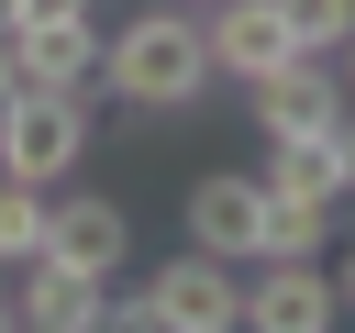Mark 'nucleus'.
I'll list each match as a JSON object with an SVG mask.
<instances>
[{
    "label": "nucleus",
    "instance_id": "obj_8",
    "mask_svg": "<svg viewBox=\"0 0 355 333\" xmlns=\"http://www.w3.org/2000/svg\"><path fill=\"white\" fill-rule=\"evenodd\" d=\"M244 100H255V133H322V122L344 111V67H333V56H288V67H266Z\"/></svg>",
    "mask_w": 355,
    "mask_h": 333
},
{
    "label": "nucleus",
    "instance_id": "obj_7",
    "mask_svg": "<svg viewBox=\"0 0 355 333\" xmlns=\"http://www.w3.org/2000/svg\"><path fill=\"white\" fill-rule=\"evenodd\" d=\"M333 311H344V289L311 255H255V289H244V322L255 333H322Z\"/></svg>",
    "mask_w": 355,
    "mask_h": 333
},
{
    "label": "nucleus",
    "instance_id": "obj_5",
    "mask_svg": "<svg viewBox=\"0 0 355 333\" xmlns=\"http://www.w3.org/2000/svg\"><path fill=\"white\" fill-rule=\"evenodd\" d=\"M44 255H55V266H78V278H122V255H133V211H122V200H100V189L44 200Z\"/></svg>",
    "mask_w": 355,
    "mask_h": 333
},
{
    "label": "nucleus",
    "instance_id": "obj_12",
    "mask_svg": "<svg viewBox=\"0 0 355 333\" xmlns=\"http://www.w3.org/2000/svg\"><path fill=\"white\" fill-rule=\"evenodd\" d=\"M44 200H55V189L0 178V266H33V255H44Z\"/></svg>",
    "mask_w": 355,
    "mask_h": 333
},
{
    "label": "nucleus",
    "instance_id": "obj_15",
    "mask_svg": "<svg viewBox=\"0 0 355 333\" xmlns=\"http://www.w3.org/2000/svg\"><path fill=\"white\" fill-rule=\"evenodd\" d=\"M11 89H22V56H11V33H0V100H11Z\"/></svg>",
    "mask_w": 355,
    "mask_h": 333
},
{
    "label": "nucleus",
    "instance_id": "obj_11",
    "mask_svg": "<svg viewBox=\"0 0 355 333\" xmlns=\"http://www.w3.org/2000/svg\"><path fill=\"white\" fill-rule=\"evenodd\" d=\"M277 200H311V211H333V155H322V133H266V166H255Z\"/></svg>",
    "mask_w": 355,
    "mask_h": 333
},
{
    "label": "nucleus",
    "instance_id": "obj_18",
    "mask_svg": "<svg viewBox=\"0 0 355 333\" xmlns=\"http://www.w3.org/2000/svg\"><path fill=\"white\" fill-rule=\"evenodd\" d=\"M333 67H344V100H355V33H344V44H333Z\"/></svg>",
    "mask_w": 355,
    "mask_h": 333
},
{
    "label": "nucleus",
    "instance_id": "obj_1",
    "mask_svg": "<svg viewBox=\"0 0 355 333\" xmlns=\"http://www.w3.org/2000/svg\"><path fill=\"white\" fill-rule=\"evenodd\" d=\"M100 89L122 111H200V89H211L200 11L189 0H144L122 33H100Z\"/></svg>",
    "mask_w": 355,
    "mask_h": 333
},
{
    "label": "nucleus",
    "instance_id": "obj_14",
    "mask_svg": "<svg viewBox=\"0 0 355 333\" xmlns=\"http://www.w3.org/2000/svg\"><path fill=\"white\" fill-rule=\"evenodd\" d=\"M322 155H333V200H355V100L322 122Z\"/></svg>",
    "mask_w": 355,
    "mask_h": 333
},
{
    "label": "nucleus",
    "instance_id": "obj_2",
    "mask_svg": "<svg viewBox=\"0 0 355 333\" xmlns=\"http://www.w3.org/2000/svg\"><path fill=\"white\" fill-rule=\"evenodd\" d=\"M78 155H89V89H11L0 100V178L67 189Z\"/></svg>",
    "mask_w": 355,
    "mask_h": 333
},
{
    "label": "nucleus",
    "instance_id": "obj_16",
    "mask_svg": "<svg viewBox=\"0 0 355 333\" xmlns=\"http://www.w3.org/2000/svg\"><path fill=\"white\" fill-rule=\"evenodd\" d=\"M44 11H89V0H22V22H44Z\"/></svg>",
    "mask_w": 355,
    "mask_h": 333
},
{
    "label": "nucleus",
    "instance_id": "obj_9",
    "mask_svg": "<svg viewBox=\"0 0 355 333\" xmlns=\"http://www.w3.org/2000/svg\"><path fill=\"white\" fill-rule=\"evenodd\" d=\"M11 56H22V89H89V78H100V22H89V11L11 22Z\"/></svg>",
    "mask_w": 355,
    "mask_h": 333
},
{
    "label": "nucleus",
    "instance_id": "obj_13",
    "mask_svg": "<svg viewBox=\"0 0 355 333\" xmlns=\"http://www.w3.org/2000/svg\"><path fill=\"white\" fill-rule=\"evenodd\" d=\"M277 22H288L300 56H333V44L355 33V0H277Z\"/></svg>",
    "mask_w": 355,
    "mask_h": 333
},
{
    "label": "nucleus",
    "instance_id": "obj_10",
    "mask_svg": "<svg viewBox=\"0 0 355 333\" xmlns=\"http://www.w3.org/2000/svg\"><path fill=\"white\" fill-rule=\"evenodd\" d=\"M100 300H111V278H78L55 255L11 266V322H33V333H100Z\"/></svg>",
    "mask_w": 355,
    "mask_h": 333
},
{
    "label": "nucleus",
    "instance_id": "obj_4",
    "mask_svg": "<svg viewBox=\"0 0 355 333\" xmlns=\"http://www.w3.org/2000/svg\"><path fill=\"white\" fill-rule=\"evenodd\" d=\"M189 244L222 255V266H255V255H266V178H255V166L200 178V189H189Z\"/></svg>",
    "mask_w": 355,
    "mask_h": 333
},
{
    "label": "nucleus",
    "instance_id": "obj_3",
    "mask_svg": "<svg viewBox=\"0 0 355 333\" xmlns=\"http://www.w3.org/2000/svg\"><path fill=\"white\" fill-rule=\"evenodd\" d=\"M144 311H155V333H233V322H244V278L189 244V255H166V266L144 278Z\"/></svg>",
    "mask_w": 355,
    "mask_h": 333
},
{
    "label": "nucleus",
    "instance_id": "obj_19",
    "mask_svg": "<svg viewBox=\"0 0 355 333\" xmlns=\"http://www.w3.org/2000/svg\"><path fill=\"white\" fill-rule=\"evenodd\" d=\"M11 22H22V0H0V33H11Z\"/></svg>",
    "mask_w": 355,
    "mask_h": 333
},
{
    "label": "nucleus",
    "instance_id": "obj_20",
    "mask_svg": "<svg viewBox=\"0 0 355 333\" xmlns=\"http://www.w3.org/2000/svg\"><path fill=\"white\" fill-rule=\"evenodd\" d=\"M0 322H11V266H0Z\"/></svg>",
    "mask_w": 355,
    "mask_h": 333
},
{
    "label": "nucleus",
    "instance_id": "obj_17",
    "mask_svg": "<svg viewBox=\"0 0 355 333\" xmlns=\"http://www.w3.org/2000/svg\"><path fill=\"white\" fill-rule=\"evenodd\" d=\"M333 289H344V311H355V244H344V266H333Z\"/></svg>",
    "mask_w": 355,
    "mask_h": 333
},
{
    "label": "nucleus",
    "instance_id": "obj_21",
    "mask_svg": "<svg viewBox=\"0 0 355 333\" xmlns=\"http://www.w3.org/2000/svg\"><path fill=\"white\" fill-rule=\"evenodd\" d=\"M189 11H211V0H189Z\"/></svg>",
    "mask_w": 355,
    "mask_h": 333
},
{
    "label": "nucleus",
    "instance_id": "obj_6",
    "mask_svg": "<svg viewBox=\"0 0 355 333\" xmlns=\"http://www.w3.org/2000/svg\"><path fill=\"white\" fill-rule=\"evenodd\" d=\"M200 44H211V78H233V89H255L266 67L300 56L288 22H277V0H211V11H200Z\"/></svg>",
    "mask_w": 355,
    "mask_h": 333
}]
</instances>
